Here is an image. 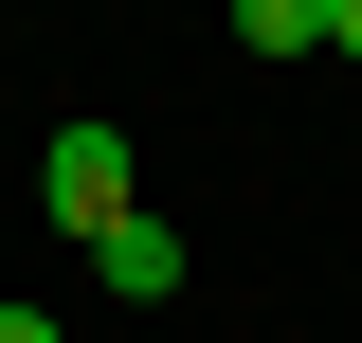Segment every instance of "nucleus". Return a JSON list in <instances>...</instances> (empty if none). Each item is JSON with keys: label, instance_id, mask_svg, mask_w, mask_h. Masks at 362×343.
Returning a JSON list of instances; mask_svg holds the SVG:
<instances>
[{"label": "nucleus", "instance_id": "f03ea898", "mask_svg": "<svg viewBox=\"0 0 362 343\" xmlns=\"http://www.w3.org/2000/svg\"><path fill=\"white\" fill-rule=\"evenodd\" d=\"M90 271H109V307H163V289H181V235L127 217V235H90Z\"/></svg>", "mask_w": 362, "mask_h": 343}, {"label": "nucleus", "instance_id": "f257e3e1", "mask_svg": "<svg viewBox=\"0 0 362 343\" xmlns=\"http://www.w3.org/2000/svg\"><path fill=\"white\" fill-rule=\"evenodd\" d=\"M37 199H54V235H127V217H145L127 199V127H54L37 145Z\"/></svg>", "mask_w": 362, "mask_h": 343}, {"label": "nucleus", "instance_id": "20e7f679", "mask_svg": "<svg viewBox=\"0 0 362 343\" xmlns=\"http://www.w3.org/2000/svg\"><path fill=\"white\" fill-rule=\"evenodd\" d=\"M0 343H54V307H0Z\"/></svg>", "mask_w": 362, "mask_h": 343}, {"label": "nucleus", "instance_id": "7ed1b4c3", "mask_svg": "<svg viewBox=\"0 0 362 343\" xmlns=\"http://www.w3.org/2000/svg\"><path fill=\"white\" fill-rule=\"evenodd\" d=\"M235 37L254 54H326V0H235Z\"/></svg>", "mask_w": 362, "mask_h": 343}, {"label": "nucleus", "instance_id": "39448f33", "mask_svg": "<svg viewBox=\"0 0 362 343\" xmlns=\"http://www.w3.org/2000/svg\"><path fill=\"white\" fill-rule=\"evenodd\" d=\"M326 54H362V0H326Z\"/></svg>", "mask_w": 362, "mask_h": 343}]
</instances>
